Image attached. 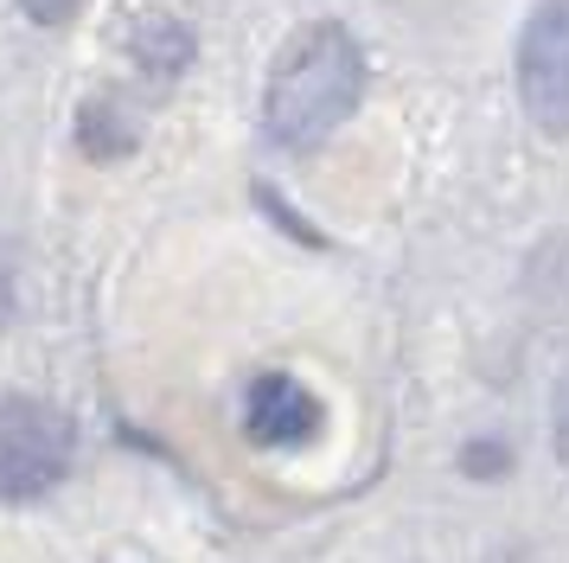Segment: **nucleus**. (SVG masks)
Listing matches in <instances>:
<instances>
[{"instance_id":"nucleus-9","label":"nucleus","mask_w":569,"mask_h":563,"mask_svg":"<svg viewBox=\"0 0 569 563\" xmlns=\"http://www.w3.org/2000/svg\"><path fill=\"white\" fill-rule=\"evenodd\" d=\"M550 442H557V461L569 467V372L550 391Z\"/></svg>"},{"instance_id":"nucleus-10","label":"nucleus","mask_w":569,"mask_h":563,"mask_svg":"<svg viewBox=\"0 0 569 563\" xmlns=\"http://www.w3.org/2000/svg\"><path fill=\"white\" fill-rule=\"evenodd\" d=\"M78 7H83V0H20V13H27L32 26H64Z\"/></svg>"},{"instance_id":"nucleus-5","label":"nucleus","mask_w":569,"mask_h":563,"mask_svg":"<svg viewBox=\"0 0 569 563\" xmlns=\"http://www.w3.org/2000/svg\"><path fill=\"white\" fill-rule=\"evenodd\" d=\"M192 26L180 20V13H141V20L129 26V58L141 65L148 77H160V83H173V77L192 65Z\"/></svg>"},{"instance_id":"nucleus-8","label":"nucleus","mask_w":569,"mask_h":563,"mask_svg":"<svg viewBox=\"0 0 569 563\" xmlns=\"http://www.w3.org/2000/svg\"><path fill=\"white\" fill-rule=\"evenodd\" d=\"M257 205H262V211H269V218H276L282 230H288V237H301V244H320V230L301 225V211H295V205H288L282 192H276V186H257Z\"/></svg>"},{"instance_id":"nucleus-1","label":"nucleus","mask_w":569,"mask_h":563,"mask_svg":"<svg viewBox=\"0 0 569 563\" xmlns=\"http://www.w3.org/2000/svg\"><path fill=\"white\" fill-rule=\"evenodd\" d=\"M365 102V46L352 26L308 20L288 32V46L269 65L262 83V135L282 154L327 148Z\"/></svg>"},{"instance_id":"nucleus-4","label":"nucleus","mask_w":569,"mask_h":563,"mask_svg":"<svg viewBox=\"0 0 569 563\" xmlns=\"http://www.w3.org/2000/svg\"><path fill=\"white\" fill-rule=\"evenodd\" d=\"M320 423H327V409L295 372H257L243 384V435L257 448H276V455L308 448L320 435Z\"/></svg>"},{"instance_id":"nucleus-7","label":"nucleus","mask_w":569,"mask_h":563,"mask_svg":"<svg viewBox=\"0 0 569 563\" xmlns=\"http://www.w3.org/2000/svg\"><path fill=\"white\" fill-rule=\"evenodd\" d=\"M461 474L467 481H506L512 474V442H499V435H473L461 442Z\"/></svg>"},{"instance_id":"nucleus-2","label":"nucleus","mask_w":569,"mask_h":563,"mask_svg":"<svg viewBox=\"0 0 569 563\" xmlns=\"http://www.w3.org/2000/svg\"><path fill=\"white\" fill-rule=\"evenodd\" d=\"M78 461V423L71 409L32 391H7L0 397V506H32L52 486H64Z\"/></svg>"},{"instance_id":"nucleus-6","label":"nucleus","mask_w":569,"mask_h":563,"mask_svg":"<svg viewBox=\"0 0 569 563\" xmlns=\"http://www.w3.org/2000/svg\"><path fill=\"white\" fill-rule=\"evenodd\" d=\"M78 148L90 154V160L116 167V160H129V154L141 148V128H134V116L116 97H90L78 109Z\"/></svg>"},{"instance_id":"nucleus-3","label":"nucleus","mask_w":569,"mask_h":563,"mask_svg":"<svg viewBox=\"0 0 569 563\" xmlns=\"http://www.w3.org/2000/svg\"><path fill=\"white\" fill-rule=\"evenodd\" d=\"M518 102L543 135H569V0H538L512 51Z\"/></svg>"}]
</instances>
